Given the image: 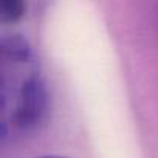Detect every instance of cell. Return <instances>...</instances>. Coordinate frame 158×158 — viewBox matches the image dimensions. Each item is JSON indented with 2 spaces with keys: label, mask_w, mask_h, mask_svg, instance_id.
I'll use <instances>...</instances> for the list:
<instances>
[{
  "label": "cell",
  "mask_w": 158,
  "mask_h": 158,
  "mask_svg": "<svg viewBox=\"0 0 158 158\" xmlns=\"http://www.w3.org/2000/svg\"><path fill=\"white\" fill-rule=\"evenodd\" d=\"M3 136L34 129L44 115V85L31 50L23 40H3L2 48Z\"/></svg>",
  "instance_id": "obj_1"
},
{
  "label": "cell",
  "mask_w": 158,
  "mask_h": 158,
  "mask_svg": "<svg viewBox=\"0 0 158 158\" xmlns=\"http://www.w3.org/2000/svg\"><path fill=\"white\" fill-rule=\"evenodd\" d=\"M45 158H60V156H45Z\"/></svg>",
  "instance_id": "obj_2"
}]
</instances>
